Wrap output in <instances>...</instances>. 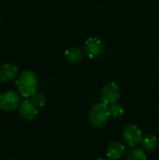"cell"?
<instances>
[{
	"instance_id": "2e32d148",
	"label": "cell",
	"mask_w": 159,
	"mask_h": 160,
	"mask_svg": "<svg viewBox=\"0 0 159 160\" xmlns=\"http://www.w3.org/2000/svg\"><path fill=\"white\" fill-rule=\"evenodd\" d=\"M9 160H17V159H9Z\"/></svg>"
},
{
	"instance_id": "9a60e30c",
	"label": "cell",
	"mask_w": 159,
	"mask_h": 160,
	"mask_svg": "<svg viewBox=\"0 0 159 160\" xmlns=\"http://www.w3.org/2000/svg\"><path fill=\"white\" fill-rule=\"evenodd\" d=\"M95 160H111L109 159V158H97V159Z\"/></svg>"
},
{
	"instance_id": "30bf717a",
	"label": "cell",
	"mask_w": 159,
	"mask_h": 160,
	"mask_svg": "<svg viewBox=\"0 0 159 160\" xmlns=\"http://www.w3.org/2000/svg\"><path fill=\"white\" fill-rule=\"evenodd\" d=\"M83 56H84V52L81 49L76 47H72L67 50L65 52L66 60L69 64H79L83 60Z\"/></svg>"
},
{
	"instance_id": "7c38bea8",
	"label": "cell",
	"mask_w": 159,
	"mask_h": 160,
	"mask_svg": "<svg viewBox=\"0 0 159 160\" xmlns=\"http://www.w3.org/2000/svg\"><path fill=\"white\" fill-rule=\"evenodd\" d=\"M127 160H147V156L142 148H133L127 154Z\"/></svg>"
},
{
	"instance_id": "3957f363",
	"label": "cell",
	"mask_w": 159,
	"mask_h": 160,
	"mask_svg": "<svg viewBox=\"0 0 159 160\" xmlns=\"http://www.w3.org/2000/svg\"><path fill=\"white\" fill-rule=\"evenodd\" d=\"M21 104L19 94L14 91H7L0 94V110L4 112H11L17 109Z\"/></svg>"
},
{
	"instance_id": "4fadbf2b",
	"label": "cell",
	"mask_w": 159,
	"mask_h": 160,
	"mask_svg": "<svg viewBox=\"0 0 159 160\" xmlns=\"http://www.w3.org/2000/svg\"><path fill=\"white\" fill-rule=\"evenodd\" d=\"M110 113H111V115L112 117H114L116 119H119V118H122L124 116L125 110L120 104L114 103V104H112L110 106Z\"/></svg>"
},
{
	"instance_id": "5b68a950",
	"label": "cell",
	"mask_w": 159,
	"mask_h": 160,
	"mask_svg": "<svg viewBox=\"0 0 159 160\" xmlns=\"http://www.w3.org/2000/svg\"><path fill=\"white\" fill-rule=\"evenodd\" d=\"M119 98H120V88L115 82H111L103 86L101 90V100L103 103L107 105L117 103Z\"/></svg>"
},
{
	"instance_id": "8fae6325",
	"label": "cell",
	"mask_w": 159,
	"mask_h": 160,
	"mask_svg": "<svg viewBox=\"0 0 159 160\" xmlns=\"http://www.w3.org/2000/svg\"><path fill=\"white\" fill-rule=\"evenodd\" d=\"M142 149L146 151H152L157 147V140L154 135H146L142 140Z\"/></svg>"
},
{
	"instance_id": "5bb4252c",
	"label": "cell",
	"mask_w": 159,
	"mask_h": 160,
	"mask_svg": "<svg viewBox=\"0 0 159 160\" xmlns=\"http://www.w3.org/2000/svg\"><path fill=\"white\" fill-rule=\"evenodd\" d=\"M31 100L37 106V107H43L45 105L46 102V98L45 97L40 94V93H35L32 97H31Z\"/></svg>"
},
{
	"instance_id": "6da1fadb",
	"label": "cell",
	"mask_w": 159,
	"mask_h": 160,
	"mask_svg": "<svg viewBox=\"0 0 159 160\" xmlns=\"http://www.w3.org/2000/svg\"><path fill=\"white\" fill-rule=\"evenodd\" d=\"M38 85V81L37 75L31 70H23L17 78L16 87L18 92L23 98L32 97Z\"/></svg>"
},
{
	"instance_id": "277c9868",
	"label": "cell",
	"mask_w": 159,
	"mask_h": 160,
	"mask_svg": "<svg viewBox=\"0 0 159 160\" xmlns=\"http://www.w3.org/2000/svg\"><path fill=\"white\" fill-rule=\"evenodd\" d=\"M83 52L89 58H97L104 52V43L97 37L89 38L83 45Z\"/></svg>"
},
{
	"instance_id": "ba28073f",
	"label": "cell",
	"mask_w": 159,
	"mask_h": 160,
	"mask_svg": "<svg viewBox=\"0 0 159 160\" xmlns=\"http://www.w3.org/2000/svg\"><path fill=\"white\" fill-rule=\"evenodd\" d=\"M125 151H126V148L121 142H113L111 144H109V146L107 147L106 155L109 159L118 160L123 157Z\"/></svg>"
},
{
	"instance_id": "9c48e42d",
	"label": "cell",
	"mask_w": 159,
	"mask_h": 160,
	"mask_svg": "<svg viewBox=\"0 0 159 160\" xmlns=\"http://www.w3.org/2000/svg\"><path fill=\"white\" fill-rule=\"evenodd\" d=\"M18 73V68L12 64H3L0 66V81L9 82L12 81Z\"/></svg>"
},
{
	"instance_id": "7a4b0ae2",
	"label": "cell",
	"mask_w": 159,
	"mask_h": 160,
	"mask_svg": "<svg viewBox=\"0 0 159 160\" xmlns=\"http://www.w3.org/2000/svg\"><path fill=\"white\" fill-rule=\"evenodd\" d=\"M110 115V107L103 102L97 103L95 106H93L90 110L88 120L93 127L99 128L106 124Z\"/></svg>"
},
{
	"instance_id": "52a82bcc",
	"label": "cell",
	"mask_w": 159,
	"mask_h": 160,
	"mask_svg": "<svg viewBox=\"0 0 159 160\" xmlns=\"http://www.w3.org/2000/svg\"><path fill=\"white\" fill-rule=\"evenodd\" d=\"M37 108L38 107L31 99H24L21 102L19 106V113L22 119L26 121H31L37 115Z\"/></svg>"
},
{
	"instance_id": "8992f818",
	"label": "cell",
	"mask_w": 159,
	"mask_h": 160,
	"mask_svg": "<svg viewBox=\"0 0 159 160\" xmlns=\"http://www.w3.org/2000/svg\"><path fill=\"white\" fill-rule=\"evenodd\" d=\"M125 142L131 147L138 145L142 140V131L136 125H128L125 128L123 132Z\"/></svg>"
}]
</instances>
